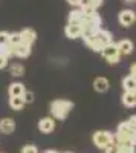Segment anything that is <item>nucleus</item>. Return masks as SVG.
<instances>
[{"instance_id":"393cba45","label":"nucleus","mask_w":136,"mask_h":153,"mask_svg":"<svg viewBox=\"0 0 136 153\" xmlns=\"http://www.w3.org/2000/svg\"><path fill=\"white\" fill-rule=\"evenodd\" d=\"M34 97H35V95H34V92H28V91H26V92L23 94V100H24V103H26V104H28V103H32V101H34Z\"/></svg>"},{"instance_id":"aec40b11","label":"nucleus","mask_w":136,"mask_h":153,"mask_svg":"<svg viewBox=\"0 0 136 153\" xmlns=\"http://www.w3.org/2000/svg\"><path fill=\"white\" fill-rule=\"evenodd\" d=\"M116 147H118L119 153H136L135 143H121V144H116Z\"/></svg>"},{"instance_id":"c85d7f7f","label":"nucleus","mask_w":136,"mask_h":153,"mask_svg":"<svg viewBox=\"0 0 136 153\" xmlns=\"http://www.w3.org/2000/svg\"><path fill=\"white\" fill-rule=\"evenodd\" d=\"M130 75L136 78V63H133V65L130 66Z\"/></svg>"},{"instance_id":"f8f14e48","label":"nucleus","mask_w":136,"mask_h":153,"mask_svg":"<svg viewBox=\"0 0 136 153\" xmlns=\"http://www.w3.org/2000/svg\"><path fill=\"white\" fill-rule=\"evenodd\" d=\"M84 19H86V14L83 12V9H73L69 12V19H67V23H75V25H81L84 23Z\"/></svg>"},{"instance_id":"f03ea898","label":"nucleus","mask_w":136,"mask_h":153,"mask_svg":"<svg viewBox=\"0 0 136 153\" xmlns=\"http://www.w3.org/2000/svg\"><path fill=\"white\" fill-rule=\"evenodd\" d=\"M51 113L55 120H66L70 110L73 109V103L69 100H55L51 103Z\"/></svg>"},{"instance_id":"39448f33","label":"nucleus","mask_w":136,"mask_h":153,"mask_svg":"<svg viewBox=\"0 0 136 153\" xmlns=\"http://www.w3.org/2000/svg\"><path fill=\"white\" fill-rule=\"evenodd\" d=\"M118 22L122 28H129L136 22V12L133 9H122L118 16Z\"/></svg>"},{"instance_id":"a211bd4d","label":"nucleus","mask_w":136,"mask_h":153,"mask_svg":"<svg viewBox=\"0 0 136 153\" xmlns=\"http://www.w3.org/2000/svg\"><path fill=\"white\" fill-rule=\"evenodd\" d=\"M24 104L26 103H24L23 97H11L9 98V106L12 110H21L24 107Z\"/></svg>"},{"instance_id":"423d86ee","label":"nucleus","mask_w":136,"mask_h":153,"mask_svg":"<svg viewBox=\"0 0 136 153\" xmlns=\"http://www.w3.org/2000/svg\"><path fill=\"white\" fill-rule=\"evenodd\" d=\"M116 48H118L121 55H130L135 49V45H133L132 40H129V38H122V40H119L116 43Z\"/></svg>"},{"instance_id":"20e7f679","label":"nucleus","mask_w":136,"mask_h":153,"mask_svg":"<svg viewBox=\"0 0 136 153\" xmlns=\"http://www.w3.org/2000/svg\"><path fill=\"white\" fill-rule=\"evenodd\" d=\"M100 54L103 55V58L107 60L109 65H118V63L121 61V54H119V51L116 48V43H113V42L109 43L107 46H104Z\"/></svg>"},{"instance_id":"ddd939ff","label":"nucleus","mask_w":136,"mask_h":153,"mask_svg":"<svg viewBox=\"0 0 136 153\" xmlns=\"http://www.w3.org/2000/svg\"><path fill=\"white\" fill-rule=\"evenodd\" d=\"M26 92V89H24V84L23 83H11L9 84V89H8V94L9 97H23V94Z\"/></svg>"},{"instance_id":"473e14b6","label":"nucleus","mask_w":136,"mask_h":153,"mask_svg":"<svg viewBox=\"0 0 136 153\" xmlns=\"http://www.w3.org/2000/svg\"><path fill=\"white\" fill-rule=\"evenodd\" d=\"M126 2H135V0H126Z\"/></svg>"},{"instance_id":"f3484780","label":"nucleus","mask_w":136,"mask_h":153,"mask_svg":"<svg viewBox=\"0 0 136 153\" xmlns=\"http://www.w3.org/2000/svg\"><path fill=\"white\" fill-rule=\"evenodd\" d=\"M116 133H121V135H127V136H132L133 138V135H135V130L130 127V124H129V121H122V123H119V126H118V130H116Z\"/></svg>"},{"instance_id":"4be33fe9","label":"nucleus","mask_w":136,"mask_h":153,"mask_svg":"<svg viewBox=\"0 0 136 153\" xmlns=\"http://www.w3.org/2000/svg\"><path fill=\"white\" fill-rule=\"evenodd\" d=\"M21 43V35H20V32H11L9 34V45L11 46H18Z\"/></svg>"},{"instance_id":"6ab92c4d","label":"nucleus","mask_w":136,"mask_h":153,"mask_svg":"<svg viewBox=\"0 0 136 153\" xmlns=\"http://www.w3.org/2000/svg\"><path fill=\"white\" fill-rule=\"evenodd\" d=\"M104 0H81L78 8H92V9H98L103 5Z\"/></svg>"},{"instance_id":"c9c22d12","label":"nucleus","mask_w":136,"mask_h":153,"mask_svg":"<svg viewBox=\"0 0 136 153\" xmlns=\"http://www.w3.org/2000/svg\"><path fill=\"white\" fill-rule=\"evenodd\" d=\"M135 92H136V89H135Z\"/></svg>"},{"instance_id":"a878e982","label":"nucleus","mask_w":136,"mask_h":153,"mask_svg":"<svg viewBox=\"0 0 136 153\" xmlns=\"http://www.w3.org/2000/svg\"><path fill=\"white\" fill-rule=\"evenodd\" d=\"M8 61H9V58H8L6 55L0 54V69H5V68L8 66Z\"/></svg>"},{"instance_id":"1a4fd4ad","label":"nucleus","mask_w":136,"mask_h":153,"mask_svg":"<svg viewBox=\"0 0 136 153\" xmlns=\"http://www.w3.org/2000/svg\"><path fill=\"white\" fill-rule=\"evenodd\" d=\"M20 35H21V43L29 46H32L34 42L37 40V32L32 28H24L23 31H20Z\"/></svg>"},{"instance_id":"0eeeda50","label":"nucleus","mask_w":136,"mask_h":153,"mask_svg":"<svg viewBox=\"0 0 136 153\" xmlns=\"http://www.w3.org/2000/svg\"><path fill=\"white\" fill-rule=\"evenodd\" d=\"M54 129H55V121H54V118L46 117V118H41V120L38 121V130H40L41 133H51V132H54Z\"/></svg>"},{"instance_id":"7c9ffc66","label":"nucleus","mask_w":136,"mask_h":153,"mask_svg":"<svg viewBox=\"0 0 136 153\" xmlns=\"http://www.w3.org/2000/svg\"><path fill=\"white\" fill-rule=\"evenodd\" d=\"M44 153H58V152H55V150H46Z\"/></svg>"},{"instance_id":"f257e3e1","label":"nucleus","mask_w":136,"mask_h":153,"mask_svg":"<svg viewBox=\"0 0 136 153\" xmlns=\"http://www.w3.org/2000/svg\"><path fill=\"white\" fill-rule=\"evenodd\" d=\"M84 43L87 45L93 52H101V49L104 46H107L109 43H112V34L106 29H100L98 32H95L93 35H89V37H84L83 38Z\"/></svg>"},{"instance_id":"412c9836","label":"nucleus","mask_w":136,"mask_h":153,"mask_svg":"<svg viewBox=\"0 0 136 153\" xmlns=\"http://www.w3.org/2000/svg\"><path fill=\"white\" fill-rule=\"evenodd\" d=\"M9 72H11L12 76H23L24 75V66L21 63H14V65H11Z\"/></svg>"},{"instance_id":"f704fd0d","label":"nucleus","mask_w":136,"mask_h":153,"mask_svg":"<svg viewBox=\"0 0 136 153\" xmlns=\"http://www.w3.org/2000/svg\"><path fill=\"white\" fill-rule=\"evenodd\" d=\"M64 153H72V152H64Z\"/></svg>"},{"instance_id":"dca6fc26","label":"nucleus","mask_w":136,"mask_h":153,"mask_svg":"<svg viewBox=\"0 0 136 153\" xmlns=\"http://www.w3.org/2000/svg\"><path fill=\"white\" fill-rule=\"evenodd\" d=\"M122 89H124V92H135L136 89V78L132 75H127L122 78Z\"/></svg>"},{"instance_id":"9b49d317","label":"nucleus","mask_w":136,"mask_h":153,"mask_svg":"<svg viewBox=\"0 0 136 153\" xmlns=\"http://www.w3.org/2000/svg\"><path fill=\"white\" fill-rule=\"evenodd\" d=\"M110 87V81L106 78V76H96L95 81H93V89L98 94H104L109 91Z\"/></svg>"},{"instance_id":"9d476101","label":"nucleus","mask_w":136,"mask_h":153,"mask_svg":"<svg viewBox=\"0 0 136 153\" xmlns=\"http://www.w3.org/2000/svg\"><path fill=\"white\" fill-rule=\"evenodd\" d=\"M16 130V121L12 118H2L0 120V132L5 135H11Z\"/></svg>"},{"instance_id":"6e6552de","label":"nucleus","mask_w":136,"mask_h":153,"mask_svg":"<svg viewBox=\"0 0 136 153\" xmlns=\"http://www.w3.org/2000/svg\"><path fill=\"white\" fill-rule=\"evenodd\" d=\"M81 32H83V26L81 25H75V23H67L66 25V29H64V34L67 38H78L81 37Z\"/></svg>"},{"instance_id":"bb28decb","label":"nucleus","mask_w":136,"mask_h":153,"mask_svg":"<svg viewBox=\"0 0 136 153\" xmlns=\"http://www.w3.org/2000/svg\"><path fill=\"white\" fill-rule=\"evenodd\" d=\"M129 121V124H130V127L135 130V133H136V115H132V117L127 120Z\"/></svg>"},{"instance_id":"cd10ccee","label":"nucleus","mask_w":136,"mask_h":153,"mask_svg":"<svg viewBox=\"0 0 136 153\" xmlns=\"http://www.w3.org/2000/svg\"><path fill=\"white\" fill-rule=\"evenodd\" d=\"M106 153H119V150H118L116 144H113L112 147H109V149H106Z\"/></svg>"},{"instance_id":"2f4dec72","label":"nucleus","mask_w":136,"mask_h":153,"mask_svg":"<svg viewBox=\"0 0 136 153\" xmlns=\"http://www.w3.org/2000/svg\"><path fill=\"white\" fill-rule=\"evenodd\" d=\"M133 143H135V146H136V133L133 135Z\"/></svg>"},{"instance_id":"4468645a","label":"nucleus","mask_w":136,"mask_h":153,"mask_svg":"<svg viewBox=\"0 0 136 153\" xmlns=\"http://www.w3.org/2000/svg\"><path fill=\"white\" fill-rule=\"evenodd\" d=\"M32 52V49L29 45H24V43H20L18 46L14 48V57H18V58H26L29 57Z\"/></svg>"},{"instance_id":"72a5a7b5","label":"nucleus","mask_w":136,"mask_h":153,"mask_svg":"<svg viewBox=\"0 0 136 153\" xmlns=\"http://www.w3.org/2000/svg\"><path fill=\"white\" fill-rule=\"evenodd\" d=\"M0 54H2V48H0Z\"/></svg>"},{"instance_id":"5701e85b","label":"nucleus","mask_w":136,"mask_h":153,"mask_svg":"<svg viewBox=\"0 0 136 153\" xmlns=\"http://www.w3.org/2000/svg\"><path fill=\"white\" fill-rule=\"evenodd\" d=\"M6 45H9V32L0 31V48H3Z\"/></svg>"},{"instance_id":"2eb2a0df","label":"nucleus","mask_w":136,"mask_h":153,"mask_svg":"<svg viewBox=\"0 0 136 153\" xmlns=\"http://www.w3.org/2000/svg\"><path fill=\"white\" fill-rule=\"evenodd\" d=\"M122 104H124V107H135L136 106V92H124L122 94Z\"/></svg>"},{"instance_id":"b1692460","label":"nucleus","mask_w":136,"mask_h":153,"mask_svg":"<svg viewBox=\"0 0 136 153\" xmlns=\"http://www.w3.org/2000/svg\"><path fill=\"white\" fill-rule=\"evenodd\" d=\"M20 153H38V149L32 144H28V146H23L21 147V152Z\"/></svg>"},{"instance_id":"7ed1b4c3","label":"nucleus","mask_w":136,"mask_h":153,"mask_svg":"<svg viewBox=\"0 0 136 153\" xmlns=\"http://www.w3.org/2000/svg\"><path fill=\"white\" fill-rule=\"evenodd\" d=\"M93 139V144L98 147V149H109L115 144V135L109 130H96L92 136Z\"/></svg>"},{"instance_id":"c756f323","label":"nucleus","mask_w":136,"mask_h":153,"mask_svg":"<svg viewBox=\"0 0 136 153\" xmlns=\"http://www.w3.org/2000/svg\"><path fill=\"white\" fill-rule=\"evenodd\" d=\"M80 2L81 0H67V3L72 5V6H80Z\"/></svg>"}]
</instances>
